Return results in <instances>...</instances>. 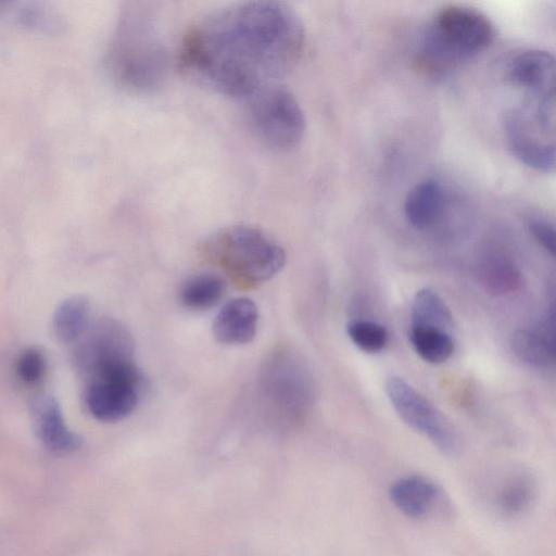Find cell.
<instances>
[{
	"instance_id": "6da1fadb",
	"label": "cell",
	"mask_w": 556,
	"mask_h": 556,
	"mask_svg": "<svg viewBox=\"0 0 556 556\" xmlns=\"http://www.w3.org/2000/svg\"><path fill=\"white\" fill-rule=\"evenodd\" d=\"M304 42V25L291 7L243 1L198 21L182 41L179 61L198 85L248 99L278 84L299 62Z\"/></svg>"
},
{
	"instance_id": "7a4b0ae2",
	"label": "cell",
	"mask_w": 556,
	"mask_h": 556,
	"mask_svg": "<svg viewBox=\"0 0 556 556\" xmlns=\"http://www.w3.org/2000/svg\"><path fill=\"white\" fill-rule=\"evenodd\" d=\"M494 39L491 21L466 7L440 11L422 29L417 61L428 73H450L484 51Z\"/></svg>"
},
{
	"instance_id": "3957f363",
	"label": "cell",
	"mask_w": 556,
	"mask_h": 556,
	"mask_svg": "<svg viewBox=\"0 0 556 556\" xmlns=\"http://www.w3.org/2000/svg\"><path fill=\"white\" fill-rule=\"evenodd\" d=\"M111 63L118 80L134 91H153L165 80L167 52L146 9L125 13L113 42Z\"/></svg>"
},
{
	"instance_id": "277c9868",
	"label": "cell",
	"mask_w": 556,
	"mask_h": 556,
	"mask_svg": "<svg viewBox=\"0 0 556 556\" xmlns=\"http://www.w3.org/2000/svg\"><path fill=\"white\" fill-rule=\"evenodd\" d=\"M206 255L240 281L260 283L283 267L286 253L268 233L253 226L233 225L211 235Z\"/></svg>"
},
{
	"instance_id": "5b68a950",
	"label": "cell",
	"mask_w": 556,
	"mask_h": 556,
	"mask_svg": "<svg viewBox=\"0 0 556 556\" xmlns=\"http://www.w3.org/2000/svg\"><path fill=\"white\" fill-rule=\"evenodd\" d=\"M505 119V135L514 155L540 172L555 167V97H530Z\"/></svg>"
},
{
	"instance_id": "8992f818",
	"label": "cell",
	"mask_w": 556,
	"mask_h": 556,
	"mask_svg": "<svg viewBox=\"0 0 556 556\" xmlns=\"http://www.w3.org/2000/svg\"><path fill=\"white\" fill-rule=\"evenodd\" d=\"M248 121L257 139L268 148L286 151L296 147L305 131L300 103L276 84L248 98Z\"/></svg>"
},
{
	"instance_id": "52a82bcc",
	"label": "cell",
	"mask_w": 556,
	"mask_h": 556,
	"mask_svg": "<svg viewBox=\"0 0 556 556\" xmlns=\"http://www.w3.org/2000/svg\"><path fill=\"white\" fill-rule=\"evenodd\" d=\"M386 393L410 428L425 435L443 454H458L460 440L455 427L426 396L400 377L388 379Z\"/></svg>"
},
{
	"instance_id": "ba28073f",
	"label": "cell",
	"mask_w": 556,
	"mask_h": 556,
	"mask_svg": "<svg viewBox=\"0 0 556 556\" xmlns=\"http://www.w3.org/2000/svg\"><path fill=\"white\" fill-rule=\"evenodd\" d=\"M143 377L134 362L122 364L87 379L86 406L98 420L118 421L136 408Z\"/></svg>"
},
{
	"instance_id": "9c48e42d",
	"label": "cell",
	"mask_w": 556,
	"mask_h": 556,
	"mask_svg": "<svg viewBox=\"0 0 556 556\" xmlns=\"http://www.w3.org/2000/svg\"><path fill=\"white\" fill-rule=\"evenodd\" d=\"M130 362H134V339L123 324L112 318L88 325L74 350L75 366L86 379Z\"/></svg>"
},
{
	"instance_id": "30bf717a",
	"label": "cell",
	"mask_w": 556,
	"mask_h": 556,
	"mask_svg": "<svg viewBox=\"0 0 556 556\" xmlns=\"http://www.w3.org/2000/svg\"><path fill=\"white\" fill-rule=\"evenodd\" d=\"M261 380L263 394L280 413L298 414L311 401L309 377L287 352H278L266 362Z\"/></svg>"
},
{
	"instance_id": "8fae6325",
	"label": "cell",
	"mask_w": 556,
	"mask_h": 556,
	"mask_svg": "<svg viewBox=\"0 0 556 556\" xmlns=\"http://www.w3.org/2000/svg\"><path fill=\"white\" fill-rule=\"evenodd\" d=\"M442 496V490L435 482L419 475L401 477L389 488L393 506L415 520L431 516L441 504Z\"/></svg>"
},
{
	"instance_id": "7c38bea8",
	"label": "cell",
	"mask_w": 556,
	"mask_h": 556,
	"mask_svg": "<svg viewBox=\"0 0 556 556\" xmlns=\"http://www.w3.org/2000/svg\"><path fill=\"white\" fill-rule=\"evenodd\" d=\"M31 406L37 435L48 451L64 455L80 448L81 437L66 426L60 405L53 396H40Z\"/></svg>"
},
{
	"instance_id": "4fadbf2b",
	"label": "cell",
	"mask_w": 556,
	"mask_h": 556,
	"mask_svg": "<svg viewBox=\"0 0 556 556\" xmlns=\"http://www.w3.org/2000/svg\"><path fill=\"white\" fill-rule=\"evenodd\" d=\"M509 80L528 96H555V60L543 50H529L517 55L508 67Z\"/></svg>"
},
{
	"instance_id": "5bb4252c",
	"label": "cell",
	"mask_w": 556,
	"mask_h": 556,
	"mask_svg": "<svg viewBox=\"0 0 556 556\" xmlns=\"http://www.w3.org/2000/svg\"><path fill=\"white\" fill-rule=\"evenodd\" d=\"M510 344L514 353L522 362L536 368L553 366L556 361L554 305L538 327L516 330Z\"/></svg>"
},
{
	"instance_id": "9a60e30c",
	"label": "cell",
	"mask_w": 556,
	"mask_h": 556,
	"mask_svg": "<svg viewBox=\"0 0 556 556\" xmlns=\"http://www.w3.org/2000/svg\"><path fill=\"white\" fill-rule=\"evenodd\" d=\"M257 321L258 312L254 302L248 298H237L219 309L213 321V332L222 343L244 344L254 338Z\"/></svg>"
},
{
	"instance_id": "2e32d148",
	"label": "cell",
	"mask_w": 556,
	"mask_h": 556,
	"mask_svg": "<svg viewBox=\"0 0 556 556\" xmlns=\"http://www.w3.org/2000/svg\"><path fill=\"white\" fill-rule=\"evenodd\" d=\"M445 205V192L434 179H426L414 186L404 201V215L416 229L432 227L441 217Z\"/></svg>"
},
{
	"instance_id": "e0dca14e",
	"label": "cell",
	"mask_w": 556,
	"mask_h": 556,
	"mask_svg": "<svg viewBox=\"0 0 556 556\" xmlns=\"http://www.w3.org/2000/svg\"><path fill=\"white\" fill-rule=\"evenodd\" d=\"M226 293V282L217 274L200 273L190 276L179 289L180 303L192 311L215 306Z\"/></svg>"
},
{
	"instance_id": "ac0fdd59",
	"label": "cell",
	"mask_w": 556,
	"mask_h": 556,
	"mask_svg": "<svg viewBox=\"0 0 556 556\" xmlns=\"http://www.w3.org/2000/svg\"><path fill=\"white\" fill-rule=\"evenodd\" d=\"M90 305L83 295H73L65 299L56 307L52 326L55 337L71 343L78 340L88 327Z\"/></svg>"
},
{
	"instance_id": "d6986e66",
	"label": "cell",
	"mask_w": 556,
	"mask_h": 556,
	"mask_svg": "<svg viewBox=\"0 0 556 556\" xmlns=\"http://www.w3.org/2000/svg\"><path fill=\"white\" fill-rule=\"evenodd\" d=\"M535 497V484L525 473L507 479L497 490L495 506L507 518H516L526 513Z\"/></svg>"
},
{
	"instance_id": "ffe728a7",
	"label": "cell",
	"mask_w": 556,
	"mask_h": 556,
	"mask_svg": "<svg viewBox=\"0 0 556 556\" xmlns=\"http://www.w3.org/2000/svg\"><path fill=\"white\" fill-rule=\"evenodd\" d=\"M410 326L438 328L452 333L454 321L442 298L434 290L425 288L414 298Z\"/></svg>"
},
{
	"instance_id": "44dd1931",
	"label": "cell",
	"mask_w": 556,
	"mask_h": 556,
	"mask_svg": "<svg viewBox=\"0 0 556 556\" xmlns=\"http://www.w3.org/2000/svg\"><path fill=\"white\" fill-rule=\"evenodd\" d=\"M409 340L415 352L430 364L447 361L455 350L453 334L438 328L412 326Z\"/></svg>"
},
{
	"instance_id": "7402d4cb",
	"label": "cell",
	"mask_w": 556,
	"mask_h": 556,
	"mask_svg": "<svg viewBox=\"0 0 556 556\" xmlns=\"http://www.w3.org/2000/svg\"><path fill=\"white\" fill-rule=\"evenodd\" d=\"M480 276L483 283L495 293L509 292L519 280L514 263L498 251L483 255L480 263Z\"/></svg>"
},
{
	"instance_id": "603a6c76",
	"label": "cell",
	"mask_w": 556,
	"mask_h": 556,
	"mask_svg": "<svg viewBox=\"0 0 556 556\" xmlns=\"http://www.w3.org/2000/svg\"><path fill=\"white\" fill-rule=\"evenodd\" d=\"M346 332L351 341L363 352L378 353L389 342V332L384 326L371 320H353Z\"/></svg>"
},
{
	"instance_id": "cb8c5ba5",
	"label": "cell",
	"mask_w": 556,
	"mask_h": 556,
	"mask_svg": "<svg viewBox=\"0 0 556 556\" xmlns=\"http://www.w3.org/2000/svg\"><path fill=\"white\" fill-rule=\"evenodd\" d=\"M46 369L45 354L36 348L25 350L16 362L17 376L26 384L39 382L45 376Z\"/></svg>"
},
{
	"instance_id": "d4e9b609",
	"label": "cell",
	"mask_w": 556,
	"mask_h": 556,
	"mask_svg": "<svg viewBox=\"0 0 556 556\" xmlns=\"http://www.w3.org/2000/svg\"><path fill=\"white\" fill-rule=\"evenodd\" d=\"M529 229L536 242L554 257L556 251L554 225L545 218L534 217L529 220Z\"/></svg>"
}]
</instances>
